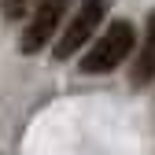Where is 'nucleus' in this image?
Here are the masks:
<instances>
[{
	"mask_svg": "<svg viewBox=\"0 0 155 155\" xmlns=\"http://www.w3.org/2000/svg\"><path fill=\"white\" fill-rule=\"evenodd\" d=\"M133 41H137V37H133V26L126 22V18L111 22V26L92 41V48L81 55V74H111V70L133 52Z\"/></svg>",
	"mask_w": 155,
	"mask_h": 155,
	"instance_id": "1",
	"label": "nucleus"
},
{
	"mask_svg": "<svg viewBox=\"0 0 155 155\" xmlns=\"http://www.w3.org/2000/svg\"><path fill=\"white\" fill-rule=\"evenodd\" d=\"M107 11V0H85L81 8L70 15L67 30L59 33V41H55V59H70L85 48V41H92L96 26H100V18Z\"/></svg>",
	"mask_w": 155,
	"mask_h": 155,
	"instance_id": "2",
	"label": "nucleus"
},
{
	"mask_svg": "<svg viewBox=\"0 0 155 155\" xmlns=\"http://www.w3.org/2000/svg\"><path fill=\"white\" fill-rule=\"evenodd\" d=\"M67 4L70 0H37V8L30 11V22L22 30V52H41L52 41L67 15Z\"/></svg>",
	"mask_w": 155,
	"mask_h": 155,
	"instance_id": "3",
	"label": "nucleus"
},
{
	"mask_svg": "<svg viewBox=\"0 0 155 155\" xmlns=\"http://www.w3.org/2000/svg\"><path fill=\"white\" fill-rule=\"evenodd\" d=\"M155 78V11L148 15V33H144V45H140V55L133 63V85H148Z\"/></svg>",
	"mask_w": 155,
	"mask_h": 155,
	"instance_id": "4",
	"label": "nucleus"
},
{
	"mask_svg": "<svg viewBox=\"0 0 155 155\" xmlns=\"http://www.w3.org/2000/svg\"><path fill=\"white\" fill-rule=\"evenodd\" d=\"M0 4H4V15L8 18H22V15H30L37 8V0H0Z\"/></svg>",
	"mask_w": 155,
	"mask_h": 155,
	"instance_id": "5",
	"label": "nucleus"
}]
</instances>
